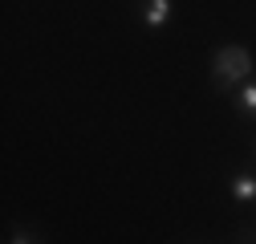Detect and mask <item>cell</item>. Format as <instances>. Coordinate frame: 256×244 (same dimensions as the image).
<instances>
[{
    "instance_id": "cell-2",
    "label": "cell",
    "mask_w": 256,
    "mask_h": 244,
    "mask_svg": "<svg viewBox=\"0 0 256 244\" xmlns=\"http://www.w3.org/2000/svg\"><path fill=\"white\" fill-rule=\"evenodd\" d=\"M228 196L236 200V204H256V175L252 171H236L232 179H228Z\"/></svg>"
},
{
    "instance_id": "cell-5",
    "label": "cell",
    "mask_w": 256,
    "mask_h": 244,
    "mask_svg": "<svg viewBox=\"0 0 256 244\" xmlns=\"http://www.w3.org/2000/svg\"><path fill=\"white\" fill-rule=\"evenodd\" d=\"M8 244H37V236L28 232V228H12V236H8Z\"/></svg>"
},
{
    "instance_id": "cell-1",
    "label": "cell",
    "mask_w": 256,
    "mask_h": 244,
    "mask_svg": "<svg viewBox=\"0 0 256 244\" xmlns=\"http://www.w3.org/2000/svg\"><path fill=\"white\" fill-rule=\"evenodd\" d=\"M252 74H256V61H252V53L244 45H220L212 53V82L220 90H236Z\"/></svg>"
},
{
    "instance_id": "cell-4",
    "label": "cell",
    "mask_w": 256,
    "mask_h": 244,
    "mask_svg": "<svg viewBox=\"0 0 256 244\" xmlns=\"http://www.w3.org/2000/svg\"><path fill=\"white\" fill-rule=\"evenodd\" d=\"M232 102H236V110H240L244 118H252V122H256V74L232 90Z\"/></svg>"
},
{
    "instance_id": "cell-6",
    "label": "cell",
    "mask_w": 256,
    "mask_h": 244,
    "mask_svg": "<svg viewBox=\"0 0 256 244\" xmlns=\"http://www.w3.org/2000/svg\"><path fill=\"white\" fill-rule=\"evenodd\" d=\"M236 240H240V244H256V228H240Z\"/></svg>"
},
{
    "instance_id": "cell-3",
    "label": "cell",
    "mask_w": 256,
    "mask_h": 244,
    "mask_svg": "<svg viewBox=\"0 0 256 244\" xmlns=\"http://www.w3.org/2000/svg\"><path fill=\"white\" fill-rule=\"evenodd\" d=\"M167 20H171V0H142V24L150 33L167 28Z\"/></svg>"
}]
</instances>
